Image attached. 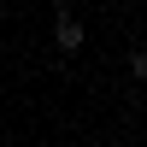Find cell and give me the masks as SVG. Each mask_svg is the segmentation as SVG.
<instances>
[{"label":"cell","instance_id":"obj_1","mask_svg":"<svg viewBox=\"0 0 147 147\" xmlns=\"http://www.w3.org/2000/svg\"><path fill=\"white\" fill-rule=\"evenodd\" d=\"M53 47H59V53H77V47H82V24L71 18L65 6H59V18H53Z\"/></svg>","mask_w":147,"mask_h":147},{"label":"cell","instance_id":"obj_2","mask_svg":"<svg viewBox=\"0 0 147 147\" xmlns=\"http://www.w3.org/2000/svg\"><path fill=\"white\" fill-rule=\"evenodd\" d=\"M129 77L147 82V47H136V53H129Z\"/></svg>","mask_w":147,"mask_h":147}]
</instances>
